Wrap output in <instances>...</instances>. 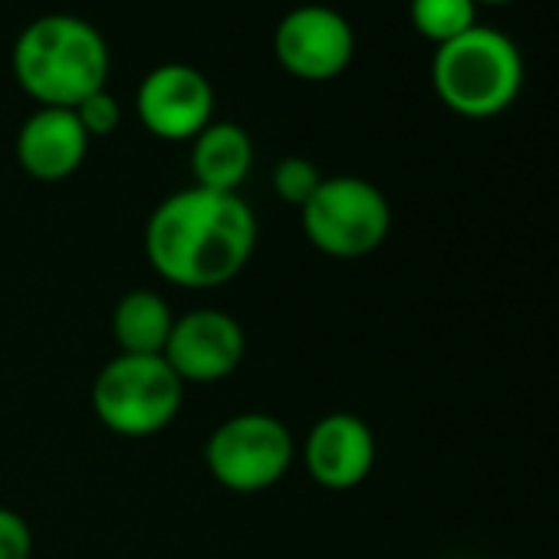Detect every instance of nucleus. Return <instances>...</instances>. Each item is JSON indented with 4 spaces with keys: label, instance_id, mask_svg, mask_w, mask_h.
Returning <instances> with one entry per match:
<instances>
[{
    "label": "nucleus",
    "instance_id": "nucleus-1",
    "mask_svg": "<svg viewBox=\"0 0 559 559\" xmlns=\"http://www.w3.org/2000/svg\"><path fill=\"white\" fill-rule=\"evenodd\" d=\"M257 217L240 194L181 188L168 194L145 224V257L171 287L214 290L250 263Z\"/></svg>",
    "mask_w": 559,
    "mask_h": 559
},
{
    "label": "nucleus",
    "instance_id": "nucleus-2",
    "mask_svg": "<svg viewBox=\"0 0 559 559\" xmlns=\"http://www.w3.org/2000/svg\"><path fill=\"white\" fill-rule=\"evenodd\" d=\"M17 86L53 109H76L93 93L106 90L112 53L96 24L76 14H44L14 40L11 53Z\"/></svg>",
    "mask_w": 559,
    "mask_h": 559
},
{
    "label": "nucleus",
    "instance_id": "nucleus-3",
    "mask_svg": "<svg viewBox=\"0 0 559 559\" xmlns=\"http://www.w3.org/2000/svg\"><path fill=\"white\" fill-rule=\"evenodd\" d=\"M431 86L451 112L464 119H493L507 112L523 90L520 47L503 31L477 24L435 47Z\"/></svg>",
    "mask_w": 559,
    "mask_h": 559
},
{
    "label": "nucleus",
    "instance_id": "nucleus-4",
    "mask_svg": "<svg viewBox=\"0 0 559 559\" xmlns=\"http://www.w3.org/2000/svg\"><path fill=\"white\" fill-rule=\"evenodd\" d=\"M185 402V382L165 356L109 359L93 382V412L119 438H152L165 431Z\"/></svg>",
    "mask_w": 559,
    "mask_h": 559
},
{
    "label": "nucleus",
    "instance_id": "nucleus-5",
    "mask_svg": "<svg viewBox=\"0 0 559 559\" xmlns=\"http://www.w3.org/2000/svg\"><path fill=\"white\" fill-rule=\"evenodd\" d=\"M307 240L336 260H359L379 250L392 230V204L379 185L359 175L323 178L300 207Z\"/></svg>",
    "mask_w": 559,
    "mask_h": 559
},
{
    "label": "nucleus",
    "instance_id": "nucleus-6",
    "mask_svg": "<svg viewBox=\"0 0 559 559\" xmlns=\"http://www.w3.org/2000/svg\"><path fill=\"white\" fill-rule=\"evenodd\" d=\"M294 457L297 444L290 428L266 412H240L224 418L204 444L211 477L234 493H260L276 487L294 467Z\"/></svg>",
    "mask_w": 559,
    "mask_h": 559
},
{
    "label": "nucleus",
    "instance_id": "nucleus-7",
    "mask_svg": "<svg viewBox=\"0 0 559 559\" xmlns=\"http://www.w3.org/2000/svg\"><path fill=\"white\" fill-rule=\"evenodd\" d=\"M276 63L307 83H330L343 76L356 57V31L336 8L300 4L280 17L273 31Z\"/></svg>",
    "mask_w": 559,
    "mask_h": 559
},
{
    "label": "nucleus",
    "instance_id": "nucleus-8",
    "mask_svg": "<svg viewBox=\"0 0 559 559\" xmlns=\"http://www.w3.org/2000/svg\"><path fill=\"white\" fill-rule=\"evenodd\" d=\"M135 109L155 139L191 142L214 122V86L191 63H158L142 76Z\"/></svg>",
    "mask_w": 559,
    "mask_h": 559
},
{
    "label": "nucleus",
    "instance_id": "nucleus-9",
    "mask_svg": "<svg viewBox=\"0 0 559 559\" xmlns=\"http://www.w3.org/2000/svg\"><path fill=\"white\" fill-rule=\"evenodd\" d=\"M162 356L185 385L224 382L240 369L247 356V333L230 313L201 307L185 317H175Z\"/></svg>",
    "mask_w": 559,
    "mask_h": 559
},
{
    "label": "nucleus",
    "instance_id": "nucleus-10",
    "mask_svg": "<svg viewBox=\"0 0 559 559\" xmlns=\"http://www.w3.org/2000/svg\"><path fill=\"white\" fill-rule=\"evenodd\" d=\"M307 474L326 490H353L376 467V435L353 412L323 415L304 441Z\"/></svg>",
    "mask_w": 559,
    "mask_h": 559
},
{
    "label": "nucleus",
    "instance_id": "nucleus-11",
    "mask_svg": "<svg viewBox=\"0 0 559 559\" xmlns=\"http://www.w3.org/2000/svg\"><path fill=\"white\" fill-rule=\"evenodd\" d=\"M90 135L83 122L76 119L73 109H53V106H37L17 132L14 152L17 165L37 178V181H67L73 178L86 155H90Z\"/></svg>",
    "mask_w": 559,
    "mask_h": 559
},
{
    "label": "nucleus",
    "instance_id": "nucleus-12",
    "mask_svg": "<svg viewBox=\"0 0 559 559\" xmlns=\"http://www.w3.org/2000/svg\"><path fill=\"white\" fill-rule=\"evenodd\" d=\"M253 168V142L237 122L214 119L191 139V175L198 188L237 194Z\"/></svg>",
    "mask_w": 559,
    "mask_h": 559
},
{
    "label": "nucleus",
    "instance_id": "nucleus-13",
    "mask_svg": "<svg viewBox=\"0 0 559 559\" xmlns=\"http://www.w3.org/2000/svg\"><path fill=\"white\" fill-rule=\"evenodd\" d=\"M171 326L175 313L155 290H129L112 310V336L126 356H162Z\"/></svg>",
    "mask_w": 559,
    "mask_h": 559
},
{
    "label": "nucleus",
    "instance_id": "nucleus-14",
    "mask_svg": "<svg viewBox=\"0 0 559 559\" xmlns=\"http://www.w3.org/2000/svg\"><path fill=\"white\" fill-rule=\"evenodd\" d=\"M408 17L425 40L441 47L477 27V4L474 0H412Z\"/></svg>",
    "mask_w": 559,
    "mask_h": 559
},
{
    "label": "nucleus",
    "instance_id": "nucleus-15",
    "mask_svg": "<svg viewBox=\"0 0 559 559\" xmlns=\"http://www.w3.org/2000/svg\"><path fill=\"white\" fill-rule=\"evenodd\" d=\"M326 175L304 155H287V158H280L276 168H273V191L280 201H287L294 207H304L313 191L320 188Z\"/></svg>",
    "mask_w": 559,
    "mask_h": 559
},
{
    "label": "nucleus",
    "instance_id": "nucleus-16",
    "mask_svg": "<svg viewBox=\"0 0 559 559\" xmlns=\"http://www.w3.org/2000/svg\"><path fill=\"white\" fill-rule=\"evenodd\" d=\"M73 112H76V119L83 122V129H86L90 139H106V135H112V132L119 129V122H122V106H119V99H116L109 90L93 93V96L83 99Z\"/></svg>",
    "mask_w": 559,
    "mask_h": 559
},
{
    "label": "nucleus",
    "instance_id": "nucleus-17",
    "mask_svg": "<svg viewBox=\"0 0 559 559\" xmlns=\"http://www.w3.org/2000/svg\"><path fill=\"white\" fill-rule=\"evenodd\" d=\"M31 556H34L31 523L17 510L0 507V559H31Z\"/></svg>",
    "mask_w": 559,
    "mask_h": 559
},
{
    "label": "nucleus",
    "instance_id": "nucleus-18",
    "mask_svg": "<svg viewBox=\"0 0 559 559\" xmlns=\"http://www.w3.org/2000/svg\"><path fill=\"white\" fill-rule=\"evenodd\" d=\"M474 4H490V8H503V4H513V0H474Z\"/></svg>",
    "mask_w": 559,
    "mask_h": 559
}]
</instances>
